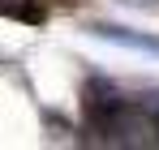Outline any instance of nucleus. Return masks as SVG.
<instances>
[{
  "mask_svg": "<svg viewBox=\"0 0 159 150\" xmlns=\"http://www.w3.org/2000/svg\"><path fill=\"white\" fill-rule=\"evenodd\" d=\"M90 34H99V39H112V43H125V47H138V51H159V39H155V34H138V30H129V26L90 22Z\"/></svg>",
  "mask_w": 159,
  "mask_h": 150,
  "instance_id": "nucleus-1",
  "label": "nucleus"
},
{
  "mask_svg": "<svg viewBox=\"0 0 159 150\" xmlns=\"http://www.w3.org/2000/svg\"><path fill=\"white\" fill-rule=\"evenodd\" d=\"M0 17H13V22H26V26H43L48 22V4L43 0H0Z\"/></svg>",
  "mask_w": 159,
  "mask_h": 150,
  "instance_id": "nucleus-2",
  "label": "nucleus"
},
{
  "mask_svg": "<svg viewBox=\"0 0 159 150\" xmlns=\"http://www.w3.org/2000/svg\"><path fill=\"white\" fill-rule=\"evenodd\" d=\"M146 116H151V129H155V142H159V95L146 103Z\"/></svg>",
  "mask_w": 159,
  "mask_h": 150,
  "instance_id": "nucleus-3",
  "label": "nucleus"
},
{
  "mask_svg": "<svg viewBox=\"0 0 159 150\" xmlns=\"http://www.w3.org/2000/svg\"><path fill=\"white\" fill-rule=\"evenodd\" d=\"M129 4H142V9H151V4H155V9H159V0H129Z\"/></svg>",
  "mask_w": 159,
  "mask_h": 150,
  "instance_id": "nucleus-4",
  "label": "nucleus"
},
{
  "mask_svg": "<svg viewBox=\"0 0 159 150\" xmlns=\"http://www.w3.org/2000/svg\"><path fill=\"white\" fill-rule=\"evenodd\" d=\"M60 4H73V0H60Z\"/></svg>",
  "mask_w": 159,
  "mask_h": 150,
  "instance_id": "nucleus-5",
  "label": "nucleus"
}]
</instances>
